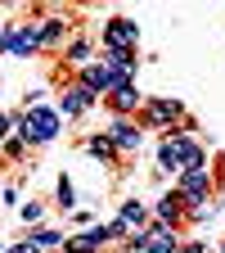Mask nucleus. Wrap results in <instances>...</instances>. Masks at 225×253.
Wrapping results in <instances>:
<instances>
[{
	"label": "nucleus",
	"instance_id": "obj_1",
	"mask_svg": "<svg viewBox=\"0 0 225 253\" xmlns=\"http://www.w3.org/2000/svg\"><path fill=\"white\" fill-rule=\"evenodd\" d=\"M50 136H54V118L50 113H36L27 122V140H50Z\"/></svg>",
	"mask_w": 225,
	"mask_h": 253
},
{
	"label": "nucleus",
	"instance_id": "obj_2",
	"mask_svg": "<svg viewBox=\"0 0 225 253\" xmlns=\"http://www.w3.org/2000/svg\"><path fill=\"white\" fill-rule=\"evenodd\" d=\"M108 41H113V50L122 45V54H126V45L135 41V27H131V23H113V27H108Z\"/></svg>",
	"mask_w": 225,
	"mask_h": 253
},
{
	"label": "nucleus",
	"instance_id": "obj_3",
	"mask_svg": "<svg viewBox=\"0 0 225 253\" xmlns=\"http://www.w3.org/2000/svg\"><path fill=\"white\" fill-rule=\"evenodd\" d=\"M86 104H90V95H86V90H72V95H68V113H81Z\"/></svg>",
	"mask_w": 225,
	"mask_h": 253
},
{
	"label": "nucleus",
	"instance_id": "obj_4",
	"mask_svg": "<svg viewBox=\"0 0 225 253\" xmlns=\"http://www.w3.org/2000/svg\"><path fill=\"white\" fill-rule=\"evenodd\" d=\"M144 249H149V253H167V235H149Z\"/></svg>",
	"mask_w": 225,
	"mask_h": 253
},
{
	"label": "nucleus",
	"instance_id": "obj_5",
	"mask_svg": "<svg viewBox=\"0 0 225 253\" xmlns=\"http://www.w3.org/2000/svg\"><path fill=\"white\" fill-rule=\"evenodd\" d=\"M113 140H122V145H135V131H131V126H113Z\"/></svg>",
	"mask_w": 225,
	"mask_h": 253
},
{
	"label": "nucleus",
	"instance_id": "obj_6",
	"mask_svg": "<svg viewBox=\"0 0 225 253\" xmlns=\"http://www.w3.org/2000/svg\"><path fill=\"white\" fill-rule=\"evenodd\" d=\"M185 190H194V195H203V190H207V181L194 172V176H185Z\"/></svg>",
	"mask_w": 225,
	"mask_h": 253
},
{
	"label": "nucleus",
	"instance_id": "obj_7",
	"mask_svg": "<svg viewBox=\"0 0 225 253\" xmlns=\"http://www.w3.org/2000/svg\"><path fill=\"white\" fill-rule=\"evenodd\" d=\"M45 244H59V235H54V231H41V235H36V249H45Z\"/></svg>",
	"mask_w": 225,
	"mask_h": 253
}]
</instances>
